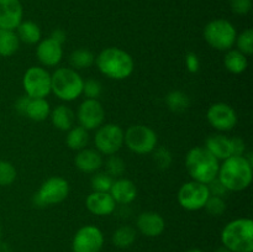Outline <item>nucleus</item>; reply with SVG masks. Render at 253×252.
Returning a JSON list of instances; mask_svg holds the SVG:
<instances>
[{
  "label": "nucleus",
  "instance_id": "nucleus-1",
  "mask_svg": "<svg viewBox=\"0 0 253 252\" xmlns=\"http://www.w3.org/2000/svg\"><path fill=\"white\" fill-rule=\"evenodd\" d=\"M253 166L245 156H230L220 163L217 179L229 192H242L251 185Z\"/></svg>",
  "mask_w": 253,
  "mask_h": 252
},
{
  "label": "nucleus",
  "instance_id": "nucleus-2",
  "mask_svg": "<svg viewBox=\"0 0 253 252\" xmlns=\"http://www.w3.org/2000/svg\"><path fill=\"white\" fill-rule=\"evenodd\" d=\"M95 64L103 76L124 81L133 73L135 61L130 53L119 47H106L95 57Z\"/></svg>",
  "mask_w": 253,
  "mask_h": 252
},
{
  "label": "nucleus",
  "instance_id": "nucleus-3",
  "mask_svg": "<svg viewBox=\"0 0 253 252\" xmlns=\"http://www.w3.org/2000/svg\"><path fill=\"white\" fill-rule=\"evenodd\" d=\"M220 161L211 155L204 146H197L188 151L185 168L192 180L209 184L217 178Z\"/></svg>",
  "mask_w": 253,
  "mask_h": 252
},
{
  "label": "nucleus",
  "instance_id": "nucleus-4",
  "mask_svg": "<svg viewBox=\"0 0 253 252\" xmlns=\"http://www.w3.org/2000/svg\"><path fill=\"white\" fill-rule=\"evenodd\" d=\"M222 246L231 252H253V221L239 217L225 225L221 231Z\"/></svg>",
  "mask_w": 253,
  "mask_h": 252
},
{
  "label": "nucleus",
  "instance_id": "nucleus-5",
  "mask_svg": "<svg viewBox=\"0 0 253 252\" xmlns=\"http://www.w3.org/2000/svg\"><path fill=\"white\" fill-rule=\"evenodd\" d=\"M84 79L69 67L57 68L51 74V93L63 101H73L83 94Z\"/></svg>",
  "mask_w": 253,
  "mask_h": 252
},
{
  "label": "nucleus",
  "instance_id": "nucleus-6",
  "mask_svg": "<svg viewBox=\"0 0 253 252\" xmlns=\"http://www.w3.org/2000/svg\"><path fill=\"white\" fill-rule=\"evenodd\" d=\"M203 36L210 47L217 51H229L234 47L237 31L234 25L224 19H216L208 22Z\"/></svg>",
  "mask_w": 253,
  "mask_h": 252
},
{
  "label": "nucleus",
  "instance_id": "nucleus-7",
  "mask_svg": "<svg viewBox=\"0 0 253 252\" xmlns=\"http://www.w3.org/2000/svg\"><path fill=\"white\" fill-rule=\"evenodd\" d=\"M69 194V183L64 178L54 175L41 184L37 193H35L32 202L36 207L43 208L48 205L59 204L64 202Z\"/></svg>",
  "mask_w": 253,
  "mask_h": 252
},
{
  "label": "nucleus",
  "instance_id": "nucleus-8",
  "mask_svg": "<svg viewBox=\"0 0 253 252\" xmlns=\"http://www.w3.org/2000/svg\"><path fill=\"white\" fill-rule=\"evenodd\" d=\"M157 142V133L146 125H132L124 132V143L131 152L137 155L152 153Z\"/></svg>",
  "mask_w": 253,
  "mask_h": 252
},
{
  "label": "nucleus",
  "instance_id": "nucleus-9",
  "mask_svg": "<svg viewBox=\"0 0 253 252\" xmlns=\"http://www.w3.org/2000/svg\"><path fill=\"white\" fill-rule=\"evenodd\" d=\"M22 86L29 98L46 99L51 94V73L43 67H30L22 77Z\"/></svg>",
  "mask_w": 253,
  "mask_h": 252
},
{
  "label": "nucleus",
  "instance_id": "nucleus-10",
  "mask_svg": "<svg viewBox=\"0 0 253 252\" xmlns=\"http://www.w3.org/2000/svg\"><path fill=\"white\" fill-rule=\"evenodd\" d=\"M94 145L101 155H116L124 146V130L118 124H103L96 128Z\"/></svg>",
  "mask_w": 253,
  "mask_h": 252
},
{
  "label": "nucleus",
  "instance_id": "nucleus-11",
  "mask_svg": "<svg viewBox=\"0 0 253 252\" xmlns=\"http://www.w3.org/2000/svg\"><path fill=\"white\" fill-rule=\"evenodd\" d=\"M209 197L210 193L208 184L190 180L182 184V187L179 188L177 199L183 209L188 211H197L204 209V205Z\"/></svg>",
  "mask_w": 253,
  "mask_h": 252
},
{
  "label": "nucleus",
  "instance_id": "nucleus-12",
  "mask_svg": "<svg viewBox=\"0 0 253 252\" xmlns=\"http://www.w3.org/2000/svg\"><path fill=\"white\" fill-rule=\"evenodd\" d=\"M104 246V235L94 225L82 226L72 241L73 252H100Z\"/></svg>",
  "mask_w": 253,
  "mask_h": 252
},
{
  "label": "nucleus",
  "instance_id": "nucleus-13",
  "mask_svg": "<svg viewBox=\"0 0 253 252\" xmlns=\"http://www.w3.org/2000/svg\"><path fill=\"white\" fill-rule=\"evenodd\" d=\"M77 119L79 126L86 131L96 130L105 121V109L98 99H85L79 105Z\"/></svg>",
  "mask_w": 253,
  "mask_h": 252
},
{
  "label": "nucleus",
  "instance_id": "nucleus-14",
  "mask_svg": "<svg viewBox=\"0 0 253 252\" xmlns=\"http://www.w3.org/2000/svg\"><path fill=\"white\" fill-rule=\"evenodd\" d=\"M208 123L220 132L231 131L237 124V114L231 105L226 103H215L207 111Z\"/></svg>",
  "mask_w": 253,
  "mask_h": 252
},
{
  "label": "nucleus",
  "instance_id": "nucleus-15",
  "mask_svg": "<svg viewBox=\"0 0 253 252\" xmlns=\"http://www.w3.org/2000/svg\"><path fill=\"white\" fill-rule=\"evenodd\" d=\"M36 57L44 67H54L63 58V47L51 37L41 40L36 47Z\"/></svg>",
  "mask_w": 253,
  "mask_h": 252
},
{
  "label": "nucleus",
  "instance_id": "nucleus-16",
  "mask_svg": "<svg viewBox=\"0 0 253 252\" xmlns=\"http://www.w3.org/2000/svg\"><path fill=\"white\" fill-rule=\"evenodd\" d=\"M22 5L20 0H0V30H16L22 21Z\"/></svg>",
  "mask_w": 253,
  "mask_h": 252
},
{
  "label": "nucleus",
  "instance_id": "nucleus-17",
  "mask_svg": "<svg viewBox=\"0 0 253 252\" xmlns=\"http://www.w3.org/2000/svg\"><path fill=\"white\" fill-rule=\"evenodd\" d=\"M137 230L147 237H157L163 234L166 229V221L161 214L156 211L141 212L136 220Z\"/></svg>",
  "mask_w": 253,
  "mask_h": 252
},
{
  "label": "nucleus",
  "instance_id": "nucleus-18",
  "mask_svg": "<svg viewBox=\"0 0 253 252\" xmlns=\"http://www.w3.org/2000/svg\"><path fill=\"white\" fill-rule=\"evenodd\" d=\"M85 207L96 216H108L115 211L116 203L110 193L91 192L85 199Z\"/></svg>",
  "mask_w": 253,
  "mask_h": 252
},
{
  "label": "nucleus",
  "instance_id": "nucleus-19",
  "mask_svg": "<svg viewBox=\"0 0 253 252\" xmlns=\"http://www.w3.org/2000/svg\"><path fill=\"white\" fill-rule=\"evenodd\" d=\"M109 193L116 204L127 205L131 204L137 197V188L132 180L126 179V178H116L114 179Z\"/></svg>",
  "mask_w": 253,
  "mask_h": 252
},
{
  "label": "nucleus",
  "instance_id": "nucleus-20",
  "mask_svg": "<svg viewBox=\"0 0 253 252\" xmlns=\"http://www.w3.org/2000/svg\"><path fill=\"white\" fill-rule=\"evenodd\" d=\"M103 155L94 148H83L78 151L74 158V165L83 173H95L103 166Z\"/></svg>",
  "mask_w": 253,
  "mask_h": 252
},
{
  "label": "nucleus",
  "instance_id": "nucleus-21",
  "mask_svg": "<svg viewBox=\"0 0 253 252\" xmlns=\"http://www.w3.org/2000/svg\"><path fill=\"white\" fill-rule=\"evenodd\" d=\"M205 148L219 161H224L232 156L230 138L222 133H212L205 141Z\"/></svg>",
  "mask_w": 253,
  "mask_h": 252
},
{
  "label": "nucleus",
  "instance_id": "nucleus-22",
  "mask_svg": "<svg viewBox=\"0 0 253 252\" xmlns=\"http://www.w3.org/2000/svg\"><path fill=\"white\" fill-rule=\"evenodd\" d=\"M52 125L61 131H68L74 126L76 121V114L69 106L58 105L54 109H51L49 113Z\"/></svg>",
  "mask_w": 253,
  "mask_h": 252
},
{
  "label": "nucleus",
  "instance_id": "nucleus-23",
  "mask_svg": "<svg viewBox=\"0 0 253 252\" xmlns=\"http://www.w3.org/2000/svg\"><path fill=\"white\" fill-rule=\"evenodd\" d=\"M49 113H51V106L46 99L29 98L24 115L34 121H43L49 118Z\"/></svg>",
  "mask_w": 253,
  "mask_h": 252
},
{
  "label": "nucleus",
  "instance_id": "nucleus-24",
  "mask_svg": "<svg viewBox=\"0 0 253 252\" xmlns=\"http://www.w3.org/2000/svg\"><path fill=\"white\" fill-rule=\"evenodd\" d=\"M224 66L230 73L241 74L249 67V59L247 56L239 51V49H229L224 56Z\"/></svg>",
  "mask_w": 253,
  "mask_h": 252
},
{
  "label": "nucleus",
  "instance_id": "nucleus-25",
  "mask_svg": "<svg viewBox=\"0 0 253 252\" xmlns=\"http://www.w3.org/2000/svg\"><path fill=\"white\" fill-rule=\"evenodd\" d=\"M16 35L20 42L27 44H36L41 41V29L34 21H21L16 27Z\"/></svg>",
  "mask_w": 253,
  "mask_h": 252
},
{
  "label": "nucleus",
  "instance_id": "nucleus-26",
  "mask_svg": "<svg viewBox=\"0 0 253 252\" xmlns=\"http://www.w3.org/2000/svg\"><path fill=\"white\" fill-rule=\"evenodd\" d=\"M19 47L20 40L14 30H0V56H14Z\"/></svg>",
  "mask_w": 253,
  "mask_h": 252
},
{
  "label": "nucleus",
  "instance_id": "nucleus-27",
  "mask_svg": "<svg viewBox=\"0 0 253 252\" xmlns=\"http://www.w3.org/2000/svg\"><path fill=\"white\" fill-rule=\"evenodd\" d=\"M89 141V133L82 126H73L69 128L66 136V143L71 150L81 151L86 147Z\"/></svg>",
  "mask_w": 253,
  "mask_h": 252
},
{
  "label": "nucleus",
  "instance_id": "nucleus-28",
  "mask_svg": "<svg viewBox=\"0 0 253 252\" xmlns=\"http://www.w3.org/2000/svg\"><path fill=\"white\" fill-rule=\"evenodd\" d=\"M95 63V56L86 48H78L69 56V64L73 69H86Z\"/></svg>",
  "mask_w": 253,
  "mask_h": 252
},
{
  "label": "nucleus",
  "instance_id": "nucleus-29",
  "mask_svg": "<svg viewBox=\"0 0 253 252\" xmlns=\"http://www.w3.org/2000/svg\"><path fill=\"white\" fill-rule=\"evenodd\" d=\"M166 104L173 113H183L190 105V98L182 90H172L166 96Z\"/></svg>",
  "mask_w": 253,
  "mask_h": 252
},
{
  "label": "nucleus",
  "instance_id": "nucleus-30",
  "mask_svg": "<svg viewBox=\"0 0 253 252\" xmlns=\"http://www.w3.org/2000/svg\"><path fill=\"white\" fill-rule=\"evenodd\" d=\"M136 240V230L132 226L124 225L116 229L113 234V244L119 249H128Z\"/></svg>",
  "mask_w": 253,
  "mask_h": 252
},
{
  "label": "nucleus",
  "instance_id": "nucleus-31",
  "mask_svg": "<svg viewBox=\"0 0 253 252\" xmlns=\"http://www.w3.org/2000/svg\"><path fill=\"white\" fill-rule=\"evenodd\" d=\"M114 183V178L109 175L106 172H95L90 179L93 192H104L109 193Z\"/></svg>",
  "mask_w": 253,
  "mask_h": 252
},
{
  "label": "nucleus",
  "instance_id": "nucleus-32",
  "mask_svg": "<svg viewBox=\"0 0 253 252\" xmlns=\"http://www.w3.org/2000/svg\"><path fill=\"white\" fill-rule=\"evenodd\" d=\"M235 44L237 46L236 49H239L245 56H251L253 53V30L247 29L237 35Z\"/></svg>",
  "mask_w": 253,
  "mask_h": 252
},
{
  "label": "nucleus",
  "instance_id": "nucleus-33",
  "mask_svg": "<svg viewBox=\"0 0 253 252\" xmlns=\"http://www.w3.org/2000/svg\"><path fill=\"white\" fill-rule=\"evenodd\" d=\"M17 177L16 168L7 161L0 160V187H7L15 182Z\"/></svg>",
  "mask_w": 253,
  "mask_h": 252
},
{
  "label": "nucleus",
  "instance_id": "nucleus-34",
  "mask_svg": "<svg viewBox=\"0 0 253 252\" xmlns=\"http://www.w3.org/2000/svg\"><path fill=\"white\" fill-rule=\"evenodd\" d=\"M105 168L106 173L115 179V178H121V175L124 174L126 169V165L123 158L116 155H111L106 160Z\"/></svg>",
  "mask_w": 253,
  "mask_h": 252
},
{
  "label": "nucleus",
  "instance_id": "nucleus-35",
  "mask_svg": "<svg viewBox=\"0 0 253 252\" xmlns=\"http://www.w3.org/2000/svg\"><path fill=\"white\" fill-rule=\"evenodd\" d=\"M204 209L211 216H220L226 211V203H225L224 198L210 195L205 203Z\"/></svg>",
  "mask_w": 253,
  "mask_h": 252
},
{
  "label": "nucleus",
  "instance_id": "nucleus-36",
  "mask_svg": "<svg viewBox=\"0 0 253 252\" xmlns=\"http://www.w3.org/2000/svg\"><path fill=\"white\" fill-rule=\"evenodd\" d=\"M153 161L160 169H168L173 162L172 153L166 147H156L152 151Z\"/></svg>",
  "mask_w": 253,
  "mask_h": 252
},
{
  "label": "nucleus",
  "instance_id": "nucleus-37",
  "mask_svg": "<svg viewBox=\"0 0 253 252\" xmlns=\"http://www.w3.org/2000/svg\"><path fill=\"white\" fill-rule=\"evenodd\" d=\"M103 93V85L98 79H88L84 81L83 94L86 99H98Z\"/></svg>",
  "mask_w": 253,
  "mask_h": 252
},
{
  "label": "nucleus",
  "instance_id": "nucleus-38",
  "mask_svg": "<svg viewBox=\"0 0 253 252\" xmlns=\"http://www.w3.org/2000/svg\"><path fill=\"white\" fill-rule=\"evenodd\" d=\"M232 12L236 15H247L252 9V0H229Z\"/></svg>",
  "mask_w": 253,
  "mask_h": 252
},
{
  "label": "nucleus",
  "instance_id": "nucleus-39",
  "mask_svg": "<svg viewBox=\"0 0 253 252\" xmlns=\"http://www.w3.org/2000/svg\"><path fill=\"white\" fill-rule=\"evenodd\" d=\"M208 188H209V193L210 195H214V197H220V198H224L225 195L229 193V190L222 185V183L220 182L217 178H215L214 180L208 184Z\"/></svg>",
  "mask_w": 253,
  "mask_h": 252
},
{
  "label": "nucleus",
  "instance_id": "nucleus-40",
  "mask_svg": "<svg viewBox=\"0 0 253 252\" xmlns=\"http://www.w3.org/2000/svg\"><path fill=\"white\" fill-rule=\"evenodd\" d=\"M185 67H187L189 73L194 74L199 71L200 59L197 53H194V52H189V53H187V56H185Z\"/></svg>",
  "mask_w": 253,
  "mask_h": 252
},
{
  "label": "nucleus",
  "instance_id": "nucleus-41",
  "mask_svg": "<svg viewBox=\"0 0 253 252\" xmlns=\"http://www.w3.org/2000/svg\"><path fill=\"white\" fill-rule=\"evenodd\" d=\"M230 143H231V153L232 156H244L246 153V143L239 136L230 138Z\"/></svg>",
  "mask_w": 253,
  "mask_h": 252
},
{
  "label": "nucleus",
  "instance_id": "nucleus-42",
  "mask_svg": "<svg viewBox=\"0 0 253 252\" xmlns=\"http://www.w3.org/2000/svg\"><path fill=\"white\" fill-rule=\"evenodd\" d=\"M51 39H53L54 41H57V42H59V43L61 44H63L64 43V41H66V32L63 31V30H61V29H56V30H53V31H52V34H51Z\"/></svg>",
  "mask_w": 253,
  "mask_h": 252
},
{
  "label": "nucleus",
  "instance_id": "nucleus-43",
  "mask_svg": "<svg viewBox=\"0 0 253 252\" xmlns=\"http://www.w3.org/2000/svg\"><path fill=\"white\" fill-rule=\"evenodd\" d=\"M27 100H29V96L24 95V96H21V98L17 99L16 103H15V108H16V110L19 111L20 114H22V115H24V111H25V108H26Z\"/></svg>",
  "mask_w": 253,
  "mask_h": 252
},
{
  "label": "nucleus",
  "instance_id": "nucleus-44",
  "mask_svg": "<svg viewBox=\"0 0 253 252\" xmlns=\"http://www.w3.org/2000/svg\"><path fill=\"white\" fill-rule=\"evenodd\" d=\"M214 252H231V251H230V250H227L226 247L222 246V247H220V249H217L216 251H214Z\"/></svg>",
  "mask_w": 253,
  "mask_h": 252
},
{
  "label": "nucleus",
  "instance_id": "nucleus-45",
  "mask_svg": "<svg viewBox=\"0 0 253 252\" xmlns=\"http://www.w3.org/2000/svg\"><path fill=\"white\" fill-rule=\"evenodd\" d=\"M187 252H203V251L200 249H190V250H188Z\"/></svg>",
  "mask_w": 253,
  "mask_h": 252
},
{
  "label": "nucleus",
  "instance_id": "nucleus-46",
  "mask_svg": "<svg viewBox=\"0 0 253 252\" xmlns=\"http://www.w3.org/2000/svg\"><path fill=\"white\" fill-rule=\"evenodd\" d=\"M0 239H1V226H0Z\"/></svg>",
  "mask_w": 253,
  "mask_h": 252
}]
</instances>
